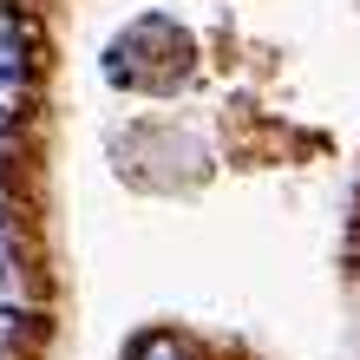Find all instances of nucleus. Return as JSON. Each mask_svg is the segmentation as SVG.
<instances>
[{"label": "nucleus", "mask_w": 360, "mask_h": 360, "mask_svg": "<svg viewBox=\"0 0 360 360\" xmlns=\"http://www.w3.org/2000/svg\"><path fill=\"white\" fill-rule=\"evenodd\" d=\"M27 112V33H20L13 7L0 0V118L20 124Z\"/></svg>", "instance_id": "f257e3e1"}, {"label": "nucleus", "mask_w": 360, "mask_h": 360, "mask_svg": "<svg viewBox=\"0 0 360 360\" xmlns=\"http://www.w3.org/2000/svg\"><path fill=\"white\" fill-rule=\"evenodd\" d=\"M138 360H184V347L171 341V334H151V341L138 347Z\"/></svg>", "instance_id": "f03ea898"}, {"label": "nucleus", "mask_w": 360, "mask_h": 360, "mask_svg": "<svg viewBox=\"0 0 360 360\" xmlns=\"http://www.w3.org/2000/svg\"><path fill=\"white\" fill-rule=\"evenodd\" d=\"M20 282H27L20 269H0V308H20Z\"/></svg>", "instance_id": "7ed1b4c3"}, {"label": "nucleus", "mask_w": 360, "mask_h": 360, "mask_svg": "<svg viewBox=\"0 0 360 360\" xmlns=\"http://www.w3.org/2000/svg\"><path fill=\"white\" fill-rule=\"evenodd\" d=\"M20 341V308H0V354Z\"/></svg>", "instance_id": "20e7f679"}, {"label": "nucleus", "mask_w": 360, "mask_h": 360, "mask_svg": "<svg viewBox=\"0 0 360 360\" xmlns=\"http://www.w3.org/2000/svg\"><path fill=\"white\" fill-rule=\"evenodd\" d=\"M0 223H13V197H7V184H0Z\"/></svg>", "instance_id": "39448f33"}, {"label": "nucleus", "mask_w": 360, "mask_h": 360, "mask_svg": "<svg viewBox=\"0 0 360 360\" xmlns=\"http://www.w3.org/2000/svg\"><path fill=\"white\" fill-rule=\"evenodd\" d=\"M7 138H13V124H7V118H0V158H7Z\"/></svg>", "instance_id": "423d86ee"}]
</instances>
